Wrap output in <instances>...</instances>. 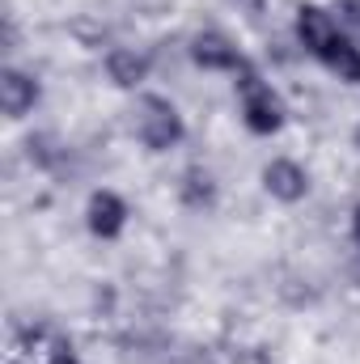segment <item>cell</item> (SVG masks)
I'll return each instance as SVG.
<instances>
[{"label":"cell","instance_id":"obj_1","mask_svg":"<svg viewBox=\"0 0 360 364\" xmlns=\"http://www.w3.org/2000/svg\"><path fill=\"white\" fill-rule=\"evenodd\" d=\"M238 97H242V119H246V127H250L255 136H275V132L284 127L288 110H284L280 93L271 90L250 64L238 68Z\"/></svg>","mask_w":360,"mask_h":364},{"label":"cell","instance_id":"obj_2","mask_svg":"<svg viewBox=\"0 0 360 364\" xmlns=\"http://www.w3.org/2000/svg\"><path fill=\"white\" fill-rule=\"evenodd\" d=\"M182 132H186L182 127V114L170 97H162V93H144L140 97V106H136V136H140V144L149 153L174 149L182 140Z\"/></svg>","mask_w":360,"mask_h":364},{"label":"cell","instance_id":"obj_3","mask_svg":"<svg viewBox=\"0 0 360 364\" xmlns=\"http://www.w3.org/2000/svg\"><path fill=\"white\" fill-rule=\"evenodd\" d=\"M17 364H73V343L55 331V326H30L17 348H13Z\"/></svg>","mask_w":360,"mask_h":364},{"label":"cell","instance_id":"obj_4","mask_svg":"<svg viewBox=\"0 0 360 364\" xmlns=\"http://www.w3.org/2000/svg\"><path fill=\"white\" fill-rule=\"evenodd\" d=\"M191 60L203 68V73H238L246 60H242V51L221 34V30H203V34H195L191 38Z\"/></svg>","mask_w":360,"mask_h":364},{"label":"cell","instance_id":"obj_5","mask_svg":"<svg viewBox=\"0 0 360 364\" xmlns=\"http://www.w3.org/2000/svg\"><path fill=\"white\" fill-rule=\"evenodd\" d=\"M263 186L280 203H301L309 195V174H305V166H297L288 157H275V161L263 166Z\"/></svg>","mask_w":360,"mask_h":364},{"label":"cell","instance_id":"obj_6","mask_svg":"<svg viewBox=\"0 0 360 364\" xmlns=\"http://www.w3.org/2000/svg\"><path fill=\"white\" fill-rule=\"evenodd\" d=\"M85 225H90L93 237H102V242L119 237L123 225H127V203L115 191H93L90 203H85Z\"/></svg>","mask_w":360,"mask_h":364},{"label":"cell","instance_id":"obj_7","mask_svg":"<svg viewBox=\"0 0 360 364\" xmlns=\"http://www.w3.org/2000/svg\"><path fill=\"white\" fill-rule=\"evenodd\" d=\"M297 38H301V47H305L309 55L322 60V51L339 38V26H335V17H331L327 9L301 4V9H297Z\"/></svg>","mask_w":360,"mask_h":364},{"label":"cell","instance_id":"obj_8","mask_svg":"<svg viewBox=\"0 0 360 364\" xmlns=\"http://www.w3.org/2000/svg\"><path fill=\"white\" fill-rule=\"evenodd\" d=\"M38 81L30 77V73H21V68H4L0 73V106H4V114L9 119H26L34 106H38Z\"/></svg>","mask_w":360,"mask_h":364},{"label":"cell","instance_id":"obj_9","mask_svg":"<svg viewBox=\"0 0 360 364\" xmlns=\"http://www.w3.org/2000/svg\"><path fill=\"white\" fill-rule=\"evenodd\" d=\"M106 77H110L119 90H136V85H144V77H149V60H144L136 47H115V51L106 55Z\"/></svg>","mask_w":360,"mask_h":364},{"label":"cell","instance_id":"obj_10","mask_svg":"<svg viewBox=\"0 0 360 364\" xmlns=\"http://www.w3.org/2000/svg\"><path fill=\"white\" fill-rule=\"evenodd\" d=\"M322 64L339 77V81H348V85H360V47L356 43H348L344 34L322 51Z\"/></svg>","mask_w":360,"mask_h":364},{"label":"cell","instance_id":"obj_11","mask_svg":"<svg viewBox=\"0 0 360 364\" xmlns=\"http://www.w3.org/2000/svg\"><path fill=\"white\" fill-rule=\"evenodd\" d=\"M179 195H182V203H186V208L203 212V208H212V203H216V182H212L208 170L191 166V170L182 174V182H179Z\"/></svg>","mask_w":360,"mask_h":364},{"label":"cell","instance_id":"obj_12","mask_svg":"<svg viewBox=\"0 0 360 364\" xmlns=\"http://www.w3.org/2000/svg\"><path fill=\"white\" fill-rule=\"evenodd\" d=\"M339 9H344V17H348L352 26H360V0H344Z\"/></svg>","mask_w":360,"mask_h":364},{"label":"cell","instance_id":"obj_13","mask_svg":"<svg viewBox=\"0 0 360 364\" xmlns=\"http://www.w3.org/2000/svg\"><path fill=\"white\" fill-rule=\"evenodd\" d=\"M352 237H356V246H360V203H356V212H352Z\"/></svg>","mask_w":360,"mask_h":364},{"label":"cell","instance_id":"obj_14","mask_svg":"<svg viewBox=\"0 0 360 364\" xmlns=\"http://www.w3.org/2000/svg\"><path fill=\"white\" fill-rule=\"evenodd\" d=\"M356 149H360V127H356Z\"/></svg>","mask_w":360,"mask_h":364},{"label":"cell","instance_id":"obj_15","mask_svg":"<svg viewBox=\"0 0 360 364\" xmlns=\"http://www.w3.org/2000/svg\"><path fill=\"white\" fill-rule=\"evenodd\" d=\"M73 364H77V360H73Z\"/></svg>","mask_w":360,"mask_h":364}]
</instances>
